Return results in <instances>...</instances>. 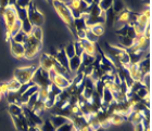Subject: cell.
<instances>
[{
  "mask_svg": "<svg viewBox=\"0 0 152 131\" xmlns=\"http://www.w3.org/2000/svg\"><path fill=\"white\" fill-rule=\"evenodd\" d=\"M51 4L54 8L56 12L58 13V16L63 21L64 24L67 26L69 30L72 33V35L76 37V29L74 27V19L69 7L66 4H64L63 2H61L60 0H52Z\"/></svg>",
  "mask_w": 152,
  "mask_h": 131,
  "instance_id": "obj_1",
  "label": "cell"
},
{
  "mask_svg": "<svg viewBox=\"0 0 152 131\" xmlns=\"http://www.w3.org/2000/svg\"><path fill=\"white\" fill-rule=\"evenodd\" d=\"M24 59L26 60H34L39 54V52L42 49V41H39L36 38H34L32 35H28L27 40L24 43Z\"/></svg>",
  "mask_w": 152,
  "mask_h": 131,
  "instance_id": "obj_2",
  "label": "cell"
},
{
  "mask_svg": "<svg viewBox=\"0 0 152 131\" xmlns=\"http://www.w3.org/2000/svg\"><path fill=\"white\" fill-rule=\"evenodd\" d=\"M37 69V66L35 65H29V66H24V67H19L14 69V77L21 85H25V83H31V80L33 78V75L35 73V70Z\"/></svg>",
  "mask_w": 152,
  "mask_h": 131,
  "instance_id": "obj_3",
  "label": "cell"
},
{
  "mask_svg": "<svg viewBox=\"0 0 152 131\" xmlns=\"http://www.w3.org/2000/svg\"><path fill=\"white\" fill-rule=\"evenodd\" d=\"M27 17H28L29 22L32 23L33 26H42L45 23V15L40 10L37 8L34 1H31L28 8H27Z\"/></svg>",
  "mask_w": 152,
  "mask_h": 131,
  "instance_id": "obj_4",
  "label": "cell"
},
{
  "mask_svg": "<svg viewBox=\"0 0 152 131\" xmlns=\"http://www.w3.org/2000/svg\"><path fill=\"white\" fill-rule=\"evenodd\" d=\"M150 25V10H147L145 12L139 13L138 19L133 25L137 36L143 35L146 32V28Z\"/></svg>",
  "mask_w": 152,
  "mask_h": 131,
  "instance_id": "obj_5",
  "label": "cell"
},
{
  "mask_svg": "<svg viewBox=\"0 0 152 131\" xmlns=\"http://www.w3.org/2000/svg\"><path fill=\"white\" fill-rule=\"evenodd\" d=\"M33 83L37 85L39 88L42 87H49L51 85V81L49 79V75H48L47 70L42 69L41 67H37V69L35 70V73L33 75V78L31 80Z\"/></svg>",
  "mask_w": 152,
  "mask_h": 131,
  "instance_id": "obj_6",
  "label": "cell"
},
{
  "mask_svg": "<svg viewBox=\"0 0 152 131\" xmlns=\"http://www.w3.org/2000/svg\"><path fill=\"white\" fill-rule=\"evenodd\" d=\"M22 112L23 115L25 116L27 124L29 127H40L44 122V119L41 118L40 116L37 115L36 113H34L32 109H29L28 107H26L25 105L22 106Z\"/></svg>",
  "mask_w": 152,
  "mask_h": 131,
  "instance_id": "obj_7",
  "label": "cell"
},
{
  "mask_svg": "<svg viewBox=\"0 0 152 131\" xmlns=\"http://www.w3.org/2000/svg\"><path fill=\"white\" fill-rule=\"evenodd\" d=\"M18 15H16V10L15 7L8 6L4 10V15H3V23L6 26V32H9L10 28L13 26V24L16 22Z\"/></svg>",
  "mask_w": 152,
  "mask_h": 131,
  "instance_id": "obj_8",
  "label": "cell"
},
{
  "mask_svg": "<svg viewBox=\"0 0 152 131\" xmlns=\"http://www.w3.org/2000/svg\"><path fill=\"white\" fill-rule=\"evenodd\" d=\"M10 49H11V53L15 59L18 60H22L24 59V46L22 43H18V42L13 41L12 39L10 40Z\"/></svg>",
  "mask_w": 152,
  "mask_h": 131,
  "instance_id": "obj_9",
  "label": "cell"
},
{
  "mask_svg": "<svg viewBox=\"0 0 152 131\" xmlns=\"http://www.w3.org/2000/svg\"><path fill=\"white\" fill-rule=\"evenodd\" d=\"M54 62H56V59L53 56H51L48 53H42L40 55V60H39V67L48 72V70L52 69Z\"/></svg>",
  "mask_w": 152,
  "mask_h": 131,
  "instance_id": "obj_10",
  "label": "cell"
},
{
  "mask_svg": "<svg viewBox=\"0 0 152 131\" xmlns=\"http://www.w3.org/2000/svg\"><path fill=\"white\" fill-rule=\"evenodd\" d=\"M12 117V120L14 122V126L18 131H28L29 126L27 124V120H26L25 116L20 115L19 117H15V116H11Z\"/></svg>",
  "mask_w": 152,
  "mask_h": 131,
  "instance_id": "obj_11",
  "label": "cell"
},
{
  "mask_svg": "<svg viewBox=\"0 0 152 131\" xmlns=\"http://www.w3.org/2000/svg\"><path fill=\"white\" fill-rule=\"evenodd\" d=\"M80 46L83 48V51L84 53H87L89 55H92V56H96L97 55V48H96V43H92V42L86 40V39H82V40H78Z\"/></svg>",
  "mask_w": 152,
  "mask_h": 131,
  "instance_id": "obj_12",
  "label": "cell"
},
{
  "mask_svg": "<svg viewBox=\"0 0 152 131\" xmlns=\"http://www.w3.org/2000/svg\"><path fill=\"white\" fill-rule=\"evenodd\" d=\"M127 69L129 72V75H130V77L133 78L134 81H140V83H141L143 74L141 73V70L139 69L138 64H130Z\"/></svg>",
  "mask_w": 152,
  "mask_h": 131,
  "instance_id": "obj_13",
  "label": "cell"
},
{
  "mask_svg": "<svg viewBox=\"0 0 152 131\" xmlns=\"http://www.w3.org/2000/svg\"><path fill=\"white\" fill-rule=\"evenodd\" d=\"M52 83H54V85L57 87H59L60 89L64 90V89H66L67 87L72 83V80L67 79L66 77L61 76V75H57V76L54 77V79L52 80Z\"/></svg>",
  "mask_w": 152,
  "mask_h": 131,
  "instance_id": "obj_14",
  "label": "cell"
},
{
  "mask_svg": "<svg viewBox=\"0 0 152 131\" xmlns=\"http://www.w3.org/2000/svg\"><path fill=\"white\" fill-rule=\"evenodd\" d=\"M129 13L130 11L127 9L122 10L121 12H118L117 14H115V21L114 22L118 23L120 25H126L128 23V17H129Z\"/></svg>",
  "mask_w": 152,
  "mask_h": 131,
  "instance_id": "obj_15",
  "label": "cell"
},
{
  "mask_svg": "<svg viewBox=\"0 0 152 131\" xmlns=\"http://www.w3.org/2000/svg\"><path fill=\"white\" fill-rule=\"evenodd\" d=\"M70 120L72 122V124H73L75 130H77V129H79V128H83V127H85V126L88 125V124H87V118H86L84 115L73 116V117H71Z\"/></svg>",
  "mask_w": 152,
  "mask_h": 131,
  "instance_id": "obj_16",
  "label": "cell"
},
{
  "mask_svg": "<svg viewBox=\"0 0 152 131\" xmlns=\"http://www.w3.org/2000/svg\"><path fill=\"white\" fill-rule=\"evenodd\" d=\"M54 59H56V61H57L61 66H63L69 69V58H67L66 54H65L63 48H61L60 50H58L57 55H56Z\"/></svg>",
  "mask_w": 152,
  "mask_h": 131,
  "instance_id": "obj_17",
  "label": "cell"
},
{
  "mask_svg": "<svg viewBox=\"0 0 152 131\" xmlns=\"http://www.w3.org/2000/svg\"><path fill=\"white\" fill-rule=\"evenodd\" d=\"M143 115L139 112H135V111H132V112L128 114L127 116V122H132L134 126L138 125V124H141L143 120Z\"/></svg>",
  "mask_w": 152,
  "mask_h": 131,
  "instance_id": "obj_18",
  "label": "cell"
},
{
  "mask_svg": "<svg viewBox=\"0 0 152 131\" xmlns=\"http://www.w3.org/2000/svg\"><path fill=\"white\" fill-rule=\"evenodd\" d=\"M82 65V60H80V56H77V55H74L73 58L69 59V69H70L71 73L75 74L78 68Z\"/></svg>",
  "mask_w": 152,
  "mask_h": 131,
  "instance_id": "obj_19",
  "label": "cell"
},
{
  "mask_svg": "<svg viewBox=\"0 0 152 131\" xmlns=\"http://www.w3.org/2000/svg\"><path fill=\"white\" fill-rule=\"evenodd\" d=\"M49 120H50L51 124L53 125L54 128L57 129V128H59V127H61L62 125H64L65 122H67L70 119L65 118V117H63V116H61V115H50Z\"/></svg>",
  "mask_w": 152,
  "mask_h": 131,
  "instance_id": "obj_20",
  "label": "cell"
},
{
  "mask_svg": "<svg viewBox=\"0 0 152 131\" xmlns=\"http://www.w3.org/2000/svg\"><path fill=\"white\" fill-rule=\"evenodd\" d=\"M109 122H110L111 125L118 126V125H122L123 122H127V117L126 116L121 115V114H117V113H113L109 117Z\"/></svg>",
  "mask_w": 152,
  "mask_h": 131,
  "instance_id": "obj_21",
  "label": "cell"
},
{
  "mask_svg": "<svg viewBox=\"0 0 152 131\" xmlns=\"http://www.w3.org/2000/svg\"><path fill=\"white\" fill-rule=\"evenodd\" d=\"M129 54L130 64H138L145 58V51H127Z\"/></svg>",
  "mask_w": 152,
  "mask_h": 131,
  "instance_id": "obj_22",
  "label": "cell"
},
{
  "mask_svg": "<svg viewBox=\"0 0 152 131\" xmlns=\"http://www.w3.org/2000/svg\"><path fill=\"white\" fill-rule=\"evenodd\" d=\"M103 12H104V11H102V10L100 9V7H99L98 3H92V4L88 6V8L86 9V11L84 13H87V14L90 16H99V15H101Z\"/></svg>",
  "mask_w": 152,
  "mask_h": 131,
  "instance_id": "obj_23",
  "label": "cell"
},
{
  "mask_svg": "<svg viewBox=\"0 0 152 131\" xmlns=\"http://www.w3.org/2000/svg\"><path fill=\"white\" fill-rule=\"evenodd\" d=\"M138 67H139V69L141 70V73H142L143 75H146V74H148V73H151V72H150L149 54H147L146 56L138 63Z\"/></svg>",
  "mask_w": 152,
  "mask_h": 131,
  "instance_id": "obj_24",
  "label": "cell"
},
{
  "mask_svg": "<svg viewBox=\"0 0 152 131\" xmlns=\"http://www.w3.org/2000/svg\"><path fill=\"white\" fill-rule=\"evenodd\" d=\"M118 40L121 42V47L125 50H129L134 46V39L127 37V36H118Z\"/></svg>",
  "mask_w": 152,
  "mask_h": 131,
  "instance_id": "obj_25",
  "label": "cell"
},
{
  "mask_svg": "<svg viewBox=\"0 0 152 131\" xmlns=\"http://www.w3.org/2000/svg\"><path fill=\"white\" fill-rule=\"evenodd\" d=\"M8 112L11 116H15V117H19L20 115H22V106L18 105V104H9V107H8Z\"/></svg>",
  "mask_w": 152,
  "mask_h": 131,
  "instance_id": "obj_26",
  "label": "cell"
},
{
  "mask_svg": "<svg viewBox=\"0 0 152 131\" xmlns=\"http://www.w3.org/2000/svg\"><path fill=\"white\" fill-rule=\"evenodd\" d=\"M29 35H32L34 38H36L39 41H42V39H44V30H42L40 26H34Z\"/></svg>",
  "mask_w": 152,
  "mask_h": 131,
  "instance_id": "obj_27",
  "label": "cell"
},
{
  "mask_svg": "<svg viewBox=\"0 0 152 131\" xmlns=\"http://www.w3.org/2000/svg\"><path fill=\"white\" fill-rule=\"evenodd\" d=\"M74 27H75L76 32L78 30H86L88 28L86 25V21L83 17H78V19H74Z\"/></svg>",
  "mask_w": 152,
  "mask_h": 131,
  "instance_id": "obj_28",
  "label": "cell"
},
{
  "mask_svg": "<svg viewBox=\"0 0 152 131\" xmlns=\"http://www.w3.org/2000/svg\"><path fill=\"white\" fill-rule=\"evenodd\" d=\"M96 56H92V55H89L87 53H83L80 55V60H82V65L84 66H89V65H92L94 62H95Z\"/></svg>",
  "mask_w": 152,
  "mask_h": 131,
  "instance_id": "obj_29",
  "label": "cell"
},
{
  "mask_svg": "<svg viewBox=\"0 0 152 131\" xmlns=\"http://www.w3.org/2000/svg\"><path fill=\"white\" fill-rule=\"evenodd\" d=\"M7 86H8V91L16 92V91H19L20 87H21V83H20L15 78H13V79L9 80V81L7 83Z\"/></svg>",
  "mask_w": 152,
  "mask_h": 131,
  "instance_id": "obj_30",
  "label": "cell"
},
{
  "mask_svg": "<svg viewBox=\"0 0 152 131\" xmlns=\"http://www.w3.org/2000/svg\"><path fill=\"white\" fill-rule=\"evenodd\" d=\"M114 101L113 99V94L108 88H104V91L102 93V103H104V104H110Z\"/></svg>",
  "mask_w": 152,
  "mask_h": 131,
  "instance_id": "obj_31",
  "label": "cell"
},
{
  "mask_svg": "<svg viewBox=\"0 0 152 131\" xmlns=\"http://www.w3.org/2000/svg\"><path fill=\"white\" fill-rule=\"evenodd\" d=\"M114 21H115V13H114L113 9L110 8L109 10L105 11V23L108 25L112 26L114 24Z\"/></svg>",
  "mask_w": 152,
  "mask_h": 131,
  "instance_id": "obj_32",
  "label": "cell"
},
{
  "mask_svg": "<svg viewBox=\"0 0 152 131\" xmlns=\"http://www.w3.org/2000/svg\"><path fill=\"white\" fill-rule=\"evenodd\" d=\"M37 93H38V100L45 102V101L48 99V96H49V87H42V88H39Z\"/></svg>",
  "mask_w": 152,
  "mask_h": 131,
  "instance_id": "obj_33",
  "label": "cell"
},
{
  "mask_svg": "<svg viewBox=\"0 0 152 131\" xmlns=\"http://www.w3.org/2000/svg\"><path fill=\"white\" fill-rule=\"evenodd\" d=\"M85 39L86 40H88V41L92 42V43H97L99 40V37L98 36H96L95 34L91 32V29L88 27V28L85 30Z\"/></svg>",
  "mask_w": 152,
  "mask_h": 131,
  "instance_id": "obj_34",
  "label": "cell"
},
{
  "mask_svg": "<svg viewBox=\"0 0 152 131\" xmlns=\"http://www.w3.org/2000/svg\"><path fill=\"white\" fill-rule=\"evenodd\" d=\"M27 37H28V35L21 30V32L18 33V34H16V35L14 36L13 38H11V39H12L13 41L18 42V43H22V45H23V43H24V42L27 40Z\"/></svg>",
  "mask_w": 152,
  "mask_h": 131,
  "instance_id": "obj_35",
  "label": "cell"
},
{
  "mask_svg": "<svg viewBox=\"0 0 152 131\" xmlns=\"http://www.w3.org/2000/svg\"><path fill=\"white\" fill-rule=\"evenodd\" d=\"M89 28L91 29V32L95 34L96 36H98V37H101L103 34H104V25L103 24H98V25H95V26H91V27H89Z\"/></svg>",
  "mask_w": 152,
  "mask_h": 131,
  "instance_id": "obj_36",
  "label": "cell"
},
{
  "mask_svg": "<svg viewBox=\"0 0 152 131\" xmlns=\"http://www.w3.org/2000/svg\"><path fill=\"white\" fill-rule=\"evenodd\" d=\"M136 94L139 96L141 100L149 99L150 98V89H148V88H146L145 86H142L139 90H138V91H137Z\"/></svg>",
  "mask_w": 152,
  "mask_h": 131,
  "instance_id": "obj_37",
  "label": "cell"
},
{
  "mask_svg": "<svg viewBox=\"0 0 152 131\" xmlns=\"http://www.w3.org/2000/svg\"><path fill=\"white\" fill-rule=\"evenodd\" d=\"M32 111L34 113H36L37 115L40 116L41 114H42V113H44L45 111H46V107H45L44 102H42V101H39V100H38L37 102H36V104L34 105V107H33Z\"/></svg>",
  "mask_w": 152,
  "mask_h": 131,
  "instance_id": "obj_38",
  "label": "cell"
},
{
  "mask_svg": "<svg viewBox=\"0 0 152 131\" xmlns=\"http://www.w3.org/2000/svg\"><path fill=\"white\" fill-rule=\"evenodd\" d=\"M112 9H113L114 13L117 14V13L121 12L122 10L125 9L124 2L122 1V0H113V3H112Z\"/></svg>",
  "mask_w": 152,
  "mask_h": 131,
  "instance_id": "obj_39",
  "label": "cell"
},
{
  "mask_svg": "<svg viewBox=\"0 0 152 131\" xmlns=\"http://www.w3.org/2000/svg\"><path fill=\"white\" fill-rule=\"evenodd\" d=\"M64 52H65V54L69 59L73 58L74 55H75V50H74V42H69L65 47H64Z\"/></svg>",
  "mask_w": 152,
  "mask_h": 131,
  "instance_id": "obj_40",
  "label": "cell"
},
{
  "mask_svg": "<svg viewBox=\"0 0 152 131\" xmlns=\"http://www.w3.org/2000/svg\"><path fill=\"white\" fill-rule=\"evenodd\" d=\"M40 131H56V128L53 127V125L51 124V122L49 120V118L45 119L42 125L39 127Z\"/></svg>",
  "mask_w": 152,
  "mask_h": 131,
  "instance_id": "obj_41",
  "label": "cell"
},
{
  "mask_svg": "<svg viewBox=\"0 0 152 131\" xmlns=\"http://www.w3.org/2000/svg\"><path fill=\"white\" fill-rule=\"evenodd\" d=\"M15 10H16L18 20H20L21 22H23V21L26 19H28V17H27V9H23V8H18V7H15Z\"/></svg>",
  "mask_w": 152,
  "mask_h": 131,
  "instance_id": "obj_42",
  "label": "cell"
},
{
  "mask_svg": "<svg viewBox=\"0 0 152 131\" xmlns=\"http://www.w3.org/2000/svg\"><path fill=\"white\" fill-rule=\"evenodd\" d=\"M33 27H34V26H33L32 23L29 22L28 19L24 20V21L22 22V32H24L25 34H27V35H29V34H31Z\"/></svg>",
  "mask_w": 152,
  "mask_h": 131,
  "instance_id": "obj_43",
  "label": "cell"
},
{
  "mask_svg": "<svg viewBox=\"0 0 152 131\" xmlns=\"http://www.w3.org/2000/svg\"><path fill=\"white\" fill-rule=\"evenodd\" d=\"M37 101H38V93H35V94H33L32 96H29L28 100H27V102L25 103V106L28 107L29 109H33V107H34V105L36 104Z\"/></svg>",
  "mask_w": 152,
  "mask_h": 131,
  "instance_id": "obj_44",
  "label": "cell"
},
{
  "mask_svg": "<svg viewBox=\"0 0 152 131\" xmlns=\"http://www.w3.org/2000/svg\"><path fill=\"white\" fill-rule=\"evenodd\" d=\"M112 3H113V0H100L98 4L102 11H107L112 8Z\"/></svg>",
  "mask_w": 152,
  "mask_h": 131,
  "instance_id": "obj_45",
  "label": "cell"
},
{
  "mask_svg": "<svg viewBox=\"0 0 152 131\" xmlns=\"http://www.w3.org/2000/svg\"><path fill=\"white\" fill-rule=\"evenodd\" d=\"M56 131H75V128H74L73 124L71 120H69L67 122H65L64 125H62L61 127L56 129Z\"/></svg>",
  "mask_w": 152,
  "mask_h": 131,
  "instance_id": "obj_46",
  "label": "cell"
},
{
  "mask_svg": "<svg viewBox=\"0 0 152 131\" xmlns=\"http://www.w3.org/2000/svg\"><path fill=\"white\" fill-rule=\"evenodd\" d=\"M32 0H18L15 3V7L18 8H23V9H27Z\"/></svg>",
  "mask_w": 152,
  "mask_h": 131,
  "instance_id": "obj_47",
  "label": "cell"
},
{
  "mask_svg": "<svg viewBox=\"0 0 152 131\" xmlns=\"http://www.w3.org/2000/svg\"><path fill=\"white\" fill-rule=\"evenodd\" d=\"M74 50H75V55H77V56H80V55L84 53L82 46H80L78 40H76V41L74 42Z\"/></svg>",
  "mask_w": 152,
  "mask_h": 131,
  "instance_id": "obj_48",
  "label": "cell"
},
{
  "mask_svg": "<svg viewBox=\"0 0 152 131\" xmlns=\"http://www.w3.org/2000/svg\"><path fill=\"white\" fill-rule=\"evenodd\" d=\"M127 25H128V24H127ZM126 36H127V37H129V38L134 39V40L136 39L137 34H136V32H135V29H134L133 26L128 25V28H127V34H126Z\"/></svg>",
  "mask_w": 152,
  "mask_h": 131,
  "instance_id": "obj_49",
  "label": "cell"
},
{
  "mask_svg": "<svg viewBox=\"0 0 152 131\" xmlns=\"http://www.w3.org/2000/svg\"><path fill=\"white\" fill-rule=\"evenodd\" d=\"M7 92H8V86H7V83H0V100L2 99L3 96H6Z\"/></svg>",
  "mask_w": 152,
  "mask_h": 131,
  "instance_id": "obj_50",
  "label": "cell"
},
{
  "mask_svg": "<svg viewBox=\"0 0 152 131\" xmlns=\"http://www.w3.org/2000/svg\"><path fill=\"white\" fill-rule=\"evenodd\" d=\"M127 28H128V25H123L121 28H118V29H116L115 30V34L116 35H118V36H126V34H127Z\"/></svg>",
  "mask_w": 152,
  "mask_h": 131,
  "instance_id": "obj_51",
  "label": "cell"
},
{
  "mask_svg": "<svg viewBox=\"0 0 152 131\" xmlns=\"http://www.w3.org/2000/svg\"><path fill=\"white\" fill-rule=\"evenodd\" d=\"M94 69H95V67H94V64H92V65H89V66H86L85 68H84V72H83L84 76H85V77H89L92 74Z\"/></svg>",
  "mask_w": 152,
  "mask_h": 131,
  "instance_id": "obj_52",
  "label": "cell"
},
{
  "mask_svg": "<svg viewBox=\"0 0 152 131\" xmlns=\"http://www.w3.org/2000/svg\"><path fill=\"white\" fill-rule=\"evenodd\" d=\"M9 1L10 0H0V7L7 8V7L9 6Z\"/></svg>",
  "mask_w": 152,
  "mask_h": 131,
  "instance_id": "obj_53",
  "label": "cell"
},
{
  "mask_svg": "<svg viewBox=\"0 0 152 131\" xmlns=\"http://www.w3.org/2000/svg\"><path fill=\"white\" fill-rule=\"evenodd\" d=\"M135 127V131H145V128H143V126H142V124H138V125H136V126H134Z\"/></svg>",
  "mask_w": 152,
  "mask_h": 131,
  "instance_id": "obj_54",
  "label": "cell"
},
{
  "mask_svg": "<svg viewBox=\"0 0 152 131\" xmlns=\"http://www.w3.org/2000/svg\"><path fill=\"white\" fill-rule=\"evenodd\" d=\"M76 131H92V129L89 127L88 125L87 126H85V127H83V128H79V129H77Z\"/></svg>",
  "mask_w": 152,
  "mask_h": 131,
  "instance_id": "obj_55",
  "label": "cell"
},
{
  "mask_svg": "<svg viewBox=\"0 0 152 131\" xmlns=\"http://www.w3.org/2000/svg\"><path fill=\"white\" fill-rule=\"evenodd\" d=\"M4 10H6V8H2V7H0V20H1V21H2L3 15H4Z\"/></svg>",
  "mask_w": 152,
  "mask_h": 131,
  "instance_id": "obj_56",
  "label": "cell"
},
{
  "mask_svg": "<svg viewBox=\"0 0 152 131\" xmlns=\"http://www.w3.org/2000/svg\"><path fill=\"white\" fill-rule=\"evenodd\" d=\"M28 131H40V129H39V127H29Z\"/></svg>",
  "mask_w": 152,
  "mask_h": 131,
  "instance_id": "obj_57",
  "label": "cell"
},
{
  "mask_svg": "<svg viewBox=\"0 0 152 131\" xmlns=\"http://www.w3.org/2000/svg\"><path fill=\"white\" fill-rule=\"evenodd\" d=\"M16 1H18V0H10V1H9V6H11V7H15Z\"/></svg>",
  "mask_w": 152,
  "mask_h": 131,
  "instance_id": "obj_58",
  "label": "cell"
},
{
  "mask_svg": "<svg viewBox=\"0 0 152 131\" xmlns=\"http://www.w3.org/2000/svg\"><path fill=\"white\" fill-rule=\"evenodd\" d=\"M75 131H76V130H75Z\"/></svg>",
  "mask_w": 152,
  "mask_h": 131,
  "instance_id": "obj_59",
  "label": "cell"
}]
</instances>
